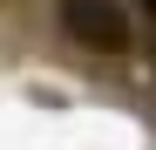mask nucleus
Masks as SVG:
<instances>
[{
    "label": "nucleus",
    "instance_id": "obj_2",
    "mask_svg": "<svg viewBox=\"0 0 156 150\" xmlns=\"http://www.w3.org/2000/svg\"><path fill=\"white\" fill-rule=\"evenodd\" d=\"M143 7H149V14H156V0H143Z\"/></svg>",
    "mask_w": 156,
    "mask_h": 150
},
{
    "label": "nucleus",
    "instance_id": "obj_1",
    "mask_svg": "<svg viewBox=\"0 0 156 150\" xmlns=\"http://www.w3.org/2000/svg\"><path fill=\"white\" fill-rule=\"evenodd\" d=\"M61 34L95 48V55H122L129 48V14H122V0H61Z\"/></svg>",
    "mask_w": 156,
    "mask_h": 150
}]
</instances>
